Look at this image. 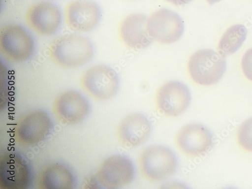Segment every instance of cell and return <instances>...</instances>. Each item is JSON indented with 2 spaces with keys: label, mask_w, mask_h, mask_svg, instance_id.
<instances>
[{
  "label": "cell",
  "mask_w": 252,
  "mask_h": 189,
  "mask_svg": "<svg viewBox=\"0 0 252 189\" xmlns=\"http://www.w3.org/2000/svg\"><path fill=\"white\" fill-rule=\"evenodd\" d=\"M176 143L178 148L185 154L199 157L211 149L213 136L205 126L199 124H189L178 134Z\"/></svg>",
  "instance_id": "8fae6325"
},
{
  "label": "cell",
  "mask_w": 252,
  "mask_h": 189,
  "mask_svg": "<svg viewBox=\"0 0 252 189\" xmlns=\"http://www.w3.org/2000/svg\"><path fill=\"white\" fill-rule=\"evenodd\" d=\"M152 125L150 121L140 113H133L119 124L117 134L119 141L129 148L140 146L151 137Z\"/></svg>",
  "instance_id": "9a60e30c"
},
{
  "label": "cell",
  "mask_w": 252,
  "mask_h": 189,
  "mask_svg": "<svg viewBox=\"0 0 252 189\" xmlns=\"http://www.w3.org/2000/svg\"><path fill=\"white\" fill-rule=\"evenodd\" d=\"M247 34L248 30L243 25L230 27L224 33L219 42V53L225 58L235 54L243 45Z\"/></svg>",
  "instance_id": "ac0fdd59"
},
{
  "label": "cell",
  "mask_w": 252,
  "mask_h": 189,
  "mask_svg": "<svg viewBox=\"0 0 252 189\" xmlns=\"http://www.w3.org/2000/svg\"><path fill=\"white\" fill-rule=\"evenodd\" d=\"M52 109L54 115L62 123L76 125L87 117L90 106L87 99L80 93L69 91L55 98Z\"/></svg>",
  "instance_id": "9c48e42d"
},
{
  "label": "cell",
  "mask_w": 252,
  "mask_h": 189,
  "mask_svg": "<svg viewBox=\"0 0 252 189\" xmlns=\"http://www.w3.org/2000/svg\"><path fill=\"white\" fill-rule=\"evenodd\" d=\"M82 90L92 97L102 100L114 97L120 88L117 73L110 66L99 64L83 73L80 79Z\"/></svg>",
  "instance_id": "277c9868"
},
{
  "label": "cell",
  "mask_w": 252,
  "mask_h": 189,
  "mask_svg": "<svg viewBox=\"0 0 252 189\" xmlns=\"http://www.w3.org/2000/svg\"><path fill=\"white\" fill-rule=\"evenodd\" d=\"M227 67L225 58L212 49L200 50L189 59L188 71L198 85L209 86L222 78Z\"/></svg>",
  "instance_id": "3957f363"
},
{
  "label": "cell",
  "mask_w": 252,
  "mask_h": 189,
  "mask_svg": "<svg viewBox=\"0 0 252 189\" xmlns=\"http://www.w3.org/2000/svg\"><path fill=\"white\" fill-rule=\"evenodd\" d=\"M139 166L143 177L152 182H160L172 177L176 172L178 160L170 149L161 145L146 148L139 157Z\"/></svg>",
  "instance_id": "7a4b0ae2"
},
{
  "label": "cell",
  "mask_w": 252,
  "mask_h": 189,
  "mask_svg": "<svg viewBox=\"0 0 252 189\" xmlns=\"http://www.w3.org/2000/svg\"><path fill=\"white\" fill-rule=\"evenodd\" d=\"M148 19L145 15L135 13L122 21L119 27L120 35L126 46L142 50L151 45L153 39L147 29Z\"/></svg>",
  "instance_id": "5bb4252c"
},
{
  "label": "cell",
  "mask_w": 252,
  "mask_h": 189,
  "mask_svg": "<svg viewBox=\"0 0 252 189\" xmlns=\"http://www.w3.org/2000/svg\"><path fill=\"white\" fill-rule=\"evenodd\" d=\"M71 173L66 167L59 164L50 165L39 175V188L44 189H69L73 185Z\"/></svg>",
  "instance_id": "e0dca14e"
},
{
  "label": "cell",
  "mask_w": 252,
  "mask_h": 189,
  "mask_svg": "<svg viewBox=\"0 0 252 189\" xmlns=\"http://www.w3.org/2000/svg\"><path fill=\"white\" fill-rule=\"evenodd\" d=\"M147 29L153 39L162 44H171L183 36L184 22L181 16L171 10L162 8L148 19Z\"/></svg>",
  "instance_id": "8992f818"
},
{
  "label": "cell",
  "mask_w": 252,
  "mask_h": 189,
  "mask_svg": "<svg viewBox=\"0 0 252 189\" xmlns=\"http://www.w3.org/2000/svg\"><path fill=\"white\" fill-rule=\"evenodd\" d=\"M210 5H213L217 3H219L221 1V0H206Z\"/></svg>",
  "instance_id": "7402d4cb"
},
{
  "label": "cell",
  "mask_w": 252,
  "mask_h": 189,
  "mask_svg": "<svg viewBox=\"0 0 252 189\" xmlns=\"http://www.w3.org/2000/svg\"><path fill=\"white\" fill-rule=\"evenodd\" d=\"M191 101L190 90L184 83L178 80L165 83L158 90L156 95L158 109L167 116L181 115L190 106Z\"/></svg>",
  "instance_id": "ba28073f"
},
{
  "label": "cell",
  "mask_w": 252,
  "mask_h": 189,
  "mask_svg": "<svg viewBox=\"0 0 252 189\" xmlns=\"http://www.w3.org/2000/svg\"><path fill=\"white\" fill-rule=\"evenodd\" d=\"M238 139L244 150L252 152V118L242 124L238 132Z\"/></svg>",
  "instance_id": "d6986e66"
},
{
  "label": "cell",
  "mask_w": 252,
  "mask_h": 189,
  "mask_svg": "<svg viewBox=\"0 0 252 189\" xmlns=\"http://www.w3.org/2000/svg\"><path fill=\"white\" fill-rule=\"evenodd\" d=\"M101 17L99 5L90 0H74L68 4L65 10L66 24L76 32L93 31L99 24Z\"/></svg>",
  "instance_id": "30bf717a"
},
{
  "label": "cell",
  "mask_w": 252,
  "mask_h": 189,
  "mask_svg": "<svg viewBox=\"0 0 252 189\" xmlns=\"http://www.w3.org/2000/svg\"><path fill=\"white\" fill-rule=\"evenodd\" d=\"M242 69L246 78L252 81V48L249 49L243 56Z\"/></svg>",
  "instance_id": "ffe728a7"
},
{
  "label": "cell",
  "mask_w": 252,
  "mask_h": 189,
  "mask_svg": "<svg viewBox=\"0 0 252 189\" xmlns=\"http://www.w3.org/2000/svg\"><path fill=\"white\" fill-rule=\"evenodd\" d=\"M165 1L175 5L181 6L190 3L193 0H165Z\"/></svg>",
  "instance_id": "44dd1931"
},
{
  "label": "cell",
  "mask_w": 252,
  "mask_h": 189,
  "mask_svg": "<svg viewBox=\"0 0 252 189\" xmlns=\"http://www.w3.org/2000/svg\"><path fill=\"white\" fill-rule=\"evenodd\" d=\"M1 179L3 185L10 189L23 188L28 180L27 167L18 157H7L1 162Z\"/></svg>",
  "instance_id": "2e32d148"
},
{
  "label": "cell",
  "mask_w": 252,
  "mask_h": 189,
  "mask_svg": "<svg viewBox=\"0 0 252 189\" xmlns=\"http://www.w3.org/2000/svg\"><path fill=\"white\" fill-rule=\"evenodd\" d=\"M34 44L33 38L22 26L10 24L4 27L0 33V51L10 61L20 63L32 55Z\"/></svg>",
  "instance_id": "5b68a950"
},
{
  "label": "cell",
  "mask_w": 252,
  "mask_h": 189,
  "mask_svg": "<svg viewBox=\"0 0 252 189\" xmlns=\"http://www.w3.org/2000/svg\"><path fill=\"white\" fill-rule=\"evenodd\" d=\"M51 126L47 114L40 111L31 112L19 120L15 131L16 139L25 145L37 144L47 135Z\"/></svg>",
  "instance_id": "4fadbf2b"
},
{
  "label": "cell",
  "mask_w": 252,
  "mask_h": 189,
  "mask_svg": "<svg viewBox=\"0 0 252 189\" xmlns=\"http://www.w3.org/2000/svg\"><path fill=\"white\" fill-rule=\"evenodd\" d=\"M51 60L57 65L75 68L85 65L92 59L94 47L87 37L69 33L56 38L49 47Z\"/></svg>",
  "instance_id": "6da1fadb"
},
{
  "label": "cell",
  "mask_w": 252,
  "mask_h": 189,
  "mask_svg": "<svg viewBox=\"0 0 252 189\" xmlns=\"http://www.w3.org/2000/svg\"><path fill=\"white\" fill-rule=\"evenodd\" d=\"M100 184L107 189H121L133 182L135 169L127 157L117 155L109 157L100 165L96 174Z\"/></svg>",
  "instance_id": "52a82bcc"
},
{
  "label": "cell",
  "mask_w": 252,
  "mask_h": 189,
  "mask_svg": "<svg viewBox=\"0 0 252 189\" xmlns=\"http://www.w3.org/2000/svg\"><path fill=\"white\" fill-rule=\"evenodd\" d=\"M28 25L37 34L50 36L55 34L61 24V13L55 4L41 2L33 4L27 11Z\"/></svg>",
  "instance_id": "7c38bea8"
}]
</instances>
